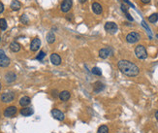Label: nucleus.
I'll return each instance as SVG.
<instances>
[{
    "mask_svg": "<svg viewBox=\"0 0 158 133\" xmlns=\"http://www.w3.org/2000/svg\"><path fill=\"white\" fill-rule=\"evenodd\" d=\"M117 67L120 72L128 77H136L140 73V69L137 65L129 60H125V59L119 60L117 63Z\"/></svg>",
    "mask_w": 158,
    "mask_h": 133,
    "instance_id": "f257e3e1",
    "label": "nucleus"
},
{
    "mask_svg": "<svg viewBox=\"0 0 158 133\" xmlns=\"http://www.w3.org/2000/svg\"><path fill=\"white\" fill-rule=\"evenodd\" d=\"M135 54L139 59H142V60L147 58V52H146L145 46H143V45H138L135 48Z\"/></svg>",
    "mask_w": 158,
    "mask_h": 133,
    "instance_id": "f03ea898",
    "label": "nucleus"
},
{
    "mask_svg": "<svg viewBox=\"0 0 158 133\" xmlns=\"http://www.w3.org/2000/svg\"><path fill=\"white\" fill-rule=\"evenodd\" d=\"M140 39H141V35L138 32H135V31L128 33L126 36V41L130 44L137 43L138 41H140Z\"/></svg>",
    "mask_w": 158,
    "mask_h": 133,
    "instance_id": "7ed1b4c3",
    "label": "nucleus"
},
{
    "mask_svg": "<svg viewBox=\"0 0 158 133\" xmlns=\"http://www.w3.org/2000/svg\"><path fill=\"white\" fill-rule=\"evenodd\" d=\"M104 28H105V30H106L107 32L111 33V34H115V33L117 31L119 26H117V24H115V22H113V21H108V22H106V24H105Z\"/></svg>",
    "mask_w": 158,
    "mask_h": 133,
    "instance_id": "20e7f679",
    "label": "nucleus"
},
{
    "mask_svg": "<svg viewBox=\"0 0 158 133\" xmlns=\"http://www.w3.org/2000/svg\"><path fill=\"white\" fill-rule=\"evenodd\" d=\"M10 58L5 54L4 51L0 50V67H8L10 65Z\"/></svg>",
    "mask_w": 158,
    "mask_h": 133,
    "instance_id": "39448f33",
    "label": "nucleus"
},
{
    "mask_svg": "<svg viewBox=\"0 0 158 133\" xmlns=\"http://www.w3.org/2000/svg\"><path fill=\"white\" fill-rule=\"evenodd\" d=\"M113 50L112 48H104V49H101L99 51V57H101L102 59H106L110 56H113Z\"/></svg>",
    "mask_w": 158,
    "mask_h": 133,
    "instance_id": "423d86ee",
    "label": "nucleus"
},
{
    "mask_svg": "<svg viewBox=\"0 0 158 133\" xmlns=\"http://www.w3.org/2000/svg\"><path fill=\"white\" fill-rule=\"evenodd\" d=\"M72 5H73V1L72 0H63L62 3H61V6H60L61 12L63 13L69 12L72 8Z\"/></svg>",
    "mask_w": 158,
    "mask_h": 133,
    "instance_id": "0eeeda50",
    "label": "nucleus"
},
{
    "mask_svg": "<svg viewBox=\"0 0 158 133\" xmlns=\"http://www.w3.org/2000/svg\"><path fill=\"white\" fill-rule=\"evenodd\" d=\"M15 99V94L13 92H5L1 95V101L4 103H10Z\"/></svg>",
    "mask_w": 158,
    "mask_h": 133,
    "instance_id": "6e6552de",
    "label": "nucleus"
},
{
    "mask_svg": "<svg viewBox=\"0 0 158 133\" xmlns=\"http://www.w3.org/2000/svg\"><path fill=\"white\" fill-rule=\"evenodd\" d=\"M17 112H18L17 107H15V106H10V107L5 109L4 116L6 118H13L17 114Z\"/></svg>",
    "mask_w": 158,
    "mask_h": 133,
    "instance_id": "1a4fd4ad",
    "label": "nucleus"
},
{
    "mask_svg": "<svg viewBox=\"0 0 158 133\" xmlns=\"http://www.w3.org/2000/svg\"><path fill=\"white\" fill-rule=\"evenodd\" d=\"M51 115H52V117L54 118L56 120H58V121H64V119H65V117H64V114L58 109H52V110H51Z\"/></svg>",
    "mask_w": 158,
    "mask_h": 133,
    "instance_id": "9d476101",
    "label": "nucleus"
},
{
    "mask_svg": "<svg viewBox=\"0 0 158 133\" xmlns=\"http://www.w3.org/2000/svg\"><path fill=\"white\" fill-rule=\"evenodd\" d=\"M41 47V40L39 38H34L33 40L31 41V44H30V50L32 52H36L38 51Z\"/></svg>",
    "mask_w": 158,
    "mask_h": 133,
    "instance_id": "9b49d317",
    "label": "nucleus"
},
{
    "mask_svg": "<svg viewBox=\"0 0 158 133\" xmlns=\"http://www.w3.org/2000/svg\"><path fill=\"white\" fill-rule=\"evenodd\" d=\"M51 62L53 65H56V66L61 64V57H59V54H57V53H51Z\"/></svg>",
    "mask_w": 158,
    "mask_h": 133,
    "instance_id": "f8f14e48",
    "label": "nucleus"
},
{
    "mask_svg": "<svg viewBox=\"0 0 158 133\" xmlns=\"http://www.w3.org/2000/svg\"><path fill=\"white\" fill-rule=\"evenodd\" d=\"M91 7H92V11L94 12V14H96V15H101V14H102L103 8L100 3L94 2V3H92V6H91Z\"/></svg>",
    "mask_w": 158,
    "mask_h": 133,
    "instance_id": "ddd939ff",
    "label": "nucleus"
},
{
    "mask_svg": "<svg viewBox=\"0 0 158 133\" xmlns=\"http://www.w3.org/2000/svg\"><path fill=\"white\" fill-rule=\"evenodd\" d=\"M5 80L7 83L11 84L13 82H15L17 80V75L14 72H8L5 75Z\"/></svg>",
    "mask_w": 158,
    "mask_h": 133,
    "instance_id": "4468645a",
    "label": "nucleus"
},
{
    "mask_svg": "<svg viewBox=\"0 0 158 133\" xmlns=\"http://www.w3.org/2000/svg\"><path fill=\"white\" fill-rule=\"evenodd\" d=\"M33 113H34L33 109L29 108V107H23V109L20 110V115L23 117H29V116L33 115Z\"/></svg>",
    "mask_w": 158,
    "mask_h": 133,
    "instance_id": "2eb2a0df",
    "label": "nucleus"
},
{
    "mask_svg": "<svg viewBox=\"0 0 158 133\" xmlns=\"http://www.w3.org/2000/svg\"><path fill=\"white\" fill-rule=\"evenodd\" d=\"M70 96H71V94H70V92H69L68 90H63V91L60 92L59 99L61 101H67V100H69Z\"/></svg>",
    "mask_w": 158,
    "mask_h": 133,
    "instance_id": "dca6fc26",
    "label": "nucleus"
},
{
    "mask_svg": "<svg viewBox=\"0 0 158 133\" xmlns=\"http://www.w3.org/2000/svg\"><path fill=\"white\" fill-rule=\"evenodd\" d=\"M10 7H11L13 11H19L20 7H21V4H20V2L19 0H13L11 5H10Z\"/></svg>",
    "mask_w": 158,
    "mask_h": 133,
    "instance_id": "f3484780",
    "label": "nucleus"
},
{
    "mask_svg": "<svg viewBox=\"0 0 158 133\" xmlns=\"http://www.w3.org/2000/svg\"><path fill=\"white\" fill-rule=\"evenodd\" d=\"M30 102H31L30 97L23 96V97H21V98H20V106H22V107H26V106H28V105L30 104Z\"/></svg>",
    "mask_w": 158,
    "mask_h": 133,
    "instance_id": "a211bd4d",
    "label": "nucleus"
},
{
    "mask_svg": "<svg viewBox=\"0 0 158 133\" xmlns=\"http://www.w3.org/2000/svg\"><path fill=\"white\" fill-rule=\"evenodd\" d=\"M20 45L18 43V42H12L10 44V50L12 51L13 52H18L20 51Z\"/></svg>",
    "mask_w": 158,
    "mask_h": 133,
    "instance_id": "6ab92c4d",
    "label": "nucleus"
},
{
    "mask_svg": "<svg viewBox=\"0 0 158 133\" xmlns=\"http://www.w3.org/2000/svg\"><path fill=\"white\" fill-rule=\"evenodd\" d=\"M104 88H105V85H103L101 82H96L94 84V92L98 93L100 91H102Z\"/></svg>",
    "mask_w": 158,
    "mask_h": 133,
    "instance_id": "aec40b11",
    "label": "nucleus"
},
{
    "mask_svg": "<svg viewBox=\"0 0 158 133\" xmlns=\"http://www.w3.org/2000/svg\"><path fill=\"white\" fill-rule=\"evenodd\" d=\"M56 41V35L53 32H49L47 34V42L49 44H52Z\"/></svg>",
    "mask_w": 158,
    "mask_h": 133,
    "instance_id": "412c9836",
    "label": "nucleus"
},
{
    "mask_svg": "<svg viewBox=\"0 0 158 133\" xmlns=\"http://www.w3.org/2000/svg\"><path fill=\"white\" fill-rule=\"evenodd\" d=\"M158 20V13H154L152 15H150L148 17V21L151 22V24H155Z\"/></svg>",
    "mask_w": 158,
    "mask_h": 133,
    "instance_id": "4be33fe9",
    "label": "nucleus"
},
{
    "mask_svg": "<svg viewBox=\"0 0 158 133\" xmlns=\"http://www.w3.org/2000/svg\"><path fill=\"white\" fill-rule=\"evenodd\" d=\"M7 21H6V20L5 19H0V29L1 30H6L7 29Z\"/></svg>",
    "mask_w": 158,
    "mask_h": 133,
    "instance_id": "5701e85b",
    "label": "nucleus"
},
{
    "mask_svg": "<svg viewBox=\"0 0 158 133\" xmlns=\"http://www.w3.org/2000/svg\"><path fill=\"white\" fill-rule=\"evenodd\" d=\"M97 133H109V127L107 125H101L97 130Z\"/></svg>",
    "mask_w": 158,
    "mask_h": 133,
    "instance_id": "b1692460",
    "label": "nucleus"
},
{
    "mask_svg": "<svg viewBox=\"0 0 158 133\" xmlns=\"http://www.w3.org/2000/svg\"><path fill=\"white\" fill-rule=\"evenodd\" d=\"M20 22H21V24H27L28 22H29V19H28V17L26 16L25 14H23V15H21V16H20Z\"/></svg>",
    "mask_w": 158,
    "mask_h": 133,
    "instance_id": "393cba45",
    "label": "nucleus"
},
{
    "mask_svg": "<svg viewBox=\"0 0 158 133\" xmlns=\"http://www.w3.org/2000/svg\"><path fill=\"white\" fill-rule=\"evenodd\" d=\"M91 72H92V74L96 75V76H101V74H102V71H101V69L99 68V67H93L92 70H91Z\"/></svg>",
    "mask_w": 158,
    "mask_h": 133,
    "instance_id": "a878e982",
    "label": "nucleus"
},
{
    "mask_svg": "<svg viewBox=\"0 0 158 133\" xmlns=\"http://www.w3.org/2000/svg\"><path fill=\"white\" fill-rule=\"evenodd\" d=\"M45 57H46V53H45V52H43V51H42V52H40L39 54L36 57V59H38V60H42Z\"/></svg>",
    "mask_w": 158,
    "mask_h": 133,
    "instance_id": "bb28decb",
    "label": "nucleus"
},
{
    "mask_svg": "<svg viewBox=\"0 0 158 133\" xmlns=\"http://www.w3.org/2000/svg\"><path fill=\"white\" fill-rule=\"evenodd\" d=\"M120 8H121V11H122L125 15H127V14H129L128 13V8H127V6L126 5H124V4H121V6H120Z\"/></svg>",
    "mask_w": 158,
    "mask_h": 133,
    "instance_id": "cd10ccee",
    "label": "nucleus"
},
{
    "mask_svg": "<svg viewBox=\"0 0 158 133\" xmlns=\"http://www.w3.org/2000/svg\"><path fill=\"white\" fill-rule=\"evenodd\" d=\"M4 11V5H3V3H1L0 2V14Z\"/></svg>",
    "mask_w": 158,
    "mask_h": 133,
    "instance_id": "c85d7f7f",
    "label": "nucleus"
},
{
    "mask_svg": "<svg viewBox=\"0 0 158 133\" xmlns=\"http://www.w3.org/2000/svg\"><path fill=\"white\" fill-rule=\"evenodd\" d=\"M141 2L144 4H148V3H150V0H141Z\"/></svg>",
    "mask_w": 158,
    "mask_h": 133,
    "instance_id": "c756f323",
    "label": "nucleus"
},
{
    "mask_svg": "<svg viewBox=\"0 0 158 133\" xmlns=\"http://www.w3.org/2000/svg\"><path fill=\"white\" fill-rule=\"evenodd\" d=\"M124 1H125V2H126L127 4H129L131 6V7H132V8H134V5L132 4V3H130V2H129V1H128V0H124Z\"/></svg>",
    "mask_w": 158,
    "mask_h": 133,
    "instance_id": "7c9ffc66",
    "label": "nucleus"
},
{
    "mask_svg": "<svg viewBox=\"0 0 158 133\" xmlns=\"http://www.w3.org/2000/svg\"><path fill=\"white\" fill-rule=\"evenodd\" d=\"M155 119L158 121V111H156V113H155Z\"/></svg>",
    "mask_w": 158,
    "mask_h": 133,
    "instance_id": "2f4dec72",
    "label": "nucleus"
},
{
    "mask_svg": "<svg viewBox=\"0 0 158 133\" xmlns=\"http://www.w3.org/2000/svg\"><path fill=\"white\" fill-rule=\"evenodd\" d=\"M80 3H85L86 2V0H79Z\"/></svg>",
    "mask_w": 158,
    "mask_h": 133,
    "instance_id": "473e14b6",
    "label": "nucleus"
},
{
    "mask_svg": "<svg viewBox=\"0 0 158 133\" xmlns=\"http://www.w3.org/2000/svg\"><path fill=\"white\" fill-rule=\"evenodd\" d=\"M0 90H1V84H0Z\"/></svg>",
    "mask_w": 158,
    "mask_h": 133,
    "instance_id": "72a5a7b5",
    "label": "nucleus"
},
{
    "mask_svg": "<svg viewBox=\"0 0 158 133\" xmlns=\"http://www.w3.org/2000/svg\"><path fill=\"white\" fill-rule=\"evenodd\" d=\"M156 37H157V38H158V34H157V35H156Z\"/></svg>",
    "mask_w": 158,
    "mask_h": 133,
    "instance_id": "f704fd0d",
    "label": "nucleus"
}]
</instances>
